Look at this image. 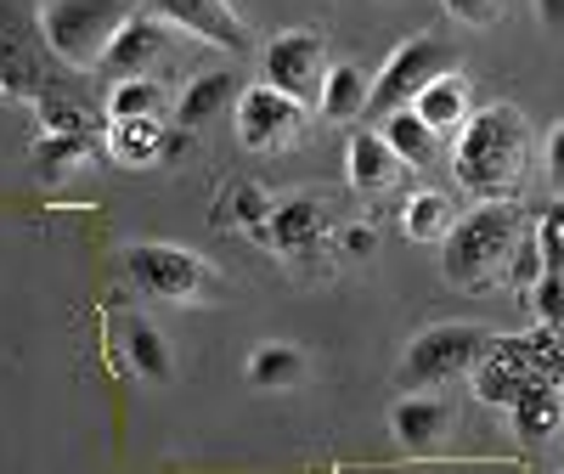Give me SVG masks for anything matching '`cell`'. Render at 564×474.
Segmentation results:
<instances>
[{
    "mask_svg": "<svg viewBox=\"0 0 564 474\" xmlns=\"http://www.w3.org/2000/svg\"><path fill=\"white\" fill-rule=\"evenodd\" d=\"M412 114H417L423 125H430L435 136H441V130H463V125H468V114H475V108H468V79H463V74L435 79V85L412 103Z\"/></svg>",
    "mask_w": 564,
    "mask_h": 474,
    "instance_id": "obj_17",
    "label": "cell"
},
{
    "mask_svg": "<svg viewBox=\"0 0 564 474\" xmlns=\"http://www.w3.org/2000/svg\"><path fill=\"white\" fill-rule=\"evenodd\" d=\"M243 378H249L254 390H294V385H305V351L300 345H282V340L254 345Z\"/></svg>",
    "mask_w": 564,
    "mask_h": 474,
    "instance_id": "obj_15",
    "label": "cell"
},
{
    "mask_svg": "<svg viewBox=\"0 0 564 474\" xmlns=\"http://www.w3.org/2000/svg\"><path fill=\"white\" fill-rule=\"evenodd\" d=\"M164 40H170V23L159 18H130L119 29V40L108 45V57H102V74L119 85V79H148V68L164 57Z\"/></svg>",
    "mask_w": 564,
    "mask_h": 474,
    "instance_id": "obj_10",
    "label": "cell"
},
{
    "mask_svg": "<svg viewBox=\"0 0 564 474\" xmlns=\"http://www.w3.org/2000/svg\"><path fill=\"white\" fill-rule=\"evenodd\" d=\"M520 164H525V114L513 103H491L475 108L468 125L457 130L452 148V175L475 204H508V193L520 186Z\"/></svg>",
    "mask_w": 564,
    "mask_h": 474,
    "instance_id": "obj_1",
    "label": "cell"
},
{
    "mask_svg": "<svg viewBox=\"0 0 564 474\" xmlns=\"http://www.w3.org/2000/svg\"><path fill=\"white\" fill-rule=\"evenodd\" d=\"M525 237V220L513 204H475L457 215V226L441 244V277L463 294H486L497 277H508V260Z\"/></svg>",
    "mask_w": 564,
    "mask_h": 474,
    "instance_id": "obj_2",
    "label": "cell"
},
{
    "mask_svg": "<svg viewBox=\"0 0 564 474\" xmlns=\"http://www.w3.org/2000/svg\"><path fill=\"white\" fill-rule=\"evenodd\" d=\"M322 231H327V209L316 198H289V204H276L260 244H271L282 260H311L316 244H322Z\"/></svg>",
    "mask_w": 564,
    "mask_h": 474,
    "instance_id": "obj_11",
    "label": "cell"
},
{
    "mask_svg": "<svg viewBox=\"0 0 564 474\" xmlns=\"http://www.w3.org/2000/svg\"><path fill=\"white\" fill-rule=\"evenodd\" d=\"M345 175H350L356 193H390V186H401L406 164L395 159V148L379 130H356L345 141Z\"/></svg>",
    "mask_w": 564,
    "mask_h": 474,
    "instance_id": "obj_13",
    "label": "cell"
},
{
    "mask_svg": "<svg viewBox=\"0 0 564 474\" xmlns=\"http://www.w3.org/2000/svg\"><path fill=\"white\" fill-rule=\"evenodd\" d=\"M130 0H45L40 7V40L68 68H102L108 45L130 23Z\"/></svg>",
    "mask_w": 564,
    "mask_h": 474,
    "instance_id": "obj_3",
    "label": "cell"
},
{
    "mask_svg": "<svg viewBox=\"0 0 564 474\" xmlns=\"http://www.w3.org/2000/svg\"><path fill=\"white\" fill-rule=\"evenodd\" d=\"M441 7L463 23V29H486L502 18V0H441Z\"/></svg>",
    "mask_w": 564,
    "mask_h": 474,
    "instance_id": "obj_29",
    "label": "cell"
},
{
    "mask_svg": "<svg viewBox=\"0 0 564 474\" xmlns=\"http://www.w3.org/2000/svg\"><path fill=\"white\" fill-rule=\"evenodd\" d=\"M452 226H457V215L441 193H412L406 209H401V231L412 237V244H446Z\"/></svg>",
    "mask_w": 564,
    "mask_h": 474,
    "instance_id": "obj_21",
    "label": "cell"
},
{
    "mask_svg": "<svg viewBox=\"0 0 564 474\" xmlns=\"http://www.w3.org/2000/svg\"><path fill=\"white\" fill-rule=\"evenodd\" d=\"M85 164H90V141H85V136L45 130V136L34 141V170H40L45 181H68V175H79Z\"/></svg>",
    "mask_w": 564,
    "mask_h": 474,
    "instance_id": "obj_22",
    "label": "cell"
},
{
    "mask_svg": "<svg viewBox=\"0 0 564 474\" xmlns=\"http://www.w3.org/2000/svg\"><path fill=\"white\" fill-rule=\"evenodd\" d=\"M124 277L148 300H170V305H193L209 294V266L193 249H175V244H130Z\"/></svg>",
    "mask_w": 564,
    "mask_h": 474,
    "instance_id": "obj_6",
    "label": "cell"
},
{
    "mask_svg": "<svg viewBox=\"0 0 564 474\" xmlns=\"http://www.w3.org/2000/svg\"><path fill=\"white\" fill-rule=\"evenodd\" d=\"M159 114H164V90L153 79H119V85H108V119L113 125L159 119Z\"/></svg>",
    "mask_w": 564,
    "mask_h": 474,
    "instance_id": "obj_24",
    "label": "cell"
},
{
    "mask_svg": "<svg viewBox=\"0 0 564 474\" xmlns=\"http://www.w3.org/2000/svg\"><path fill=\"white\" fill-rule=\"evenodd\" d=\"M542 220H553V226H558V231H564V198H558V204H553V209H547V215H542Z\"/></svg>",
    "mask_w": 564,
    "mask_h": 474,
    "instance_id": "obj_34",
    "label": "cell"
},
{
    "mask_svg": "<svg viewBox=\"0 0 564 474\" xmlns=\"http://www.w3.org/2000/svg\"><path fill=\"white\" fill-rule=\"evenodd\" d=\"M164 125L159 119H135V125H113L108 130V148L119 164H164Z\"/></svg>",
    "mask_w": 564,
    "mask_h": 474,
    "instance_id": "obj_23",
    "label": "cell"
},
{
    "mask_svg": "<svg viewBox=\"0 0 564 474\" xmlns=\"http://www.w3.org/2000/svg\"><path fill=\"white\" fill-rule=\"evenodd\" d=\"M558 423H564V401H558L553 385H536L520 407H513V430H520L525 441H547Z\"/></svg>",
    "mask_w": 564,
    "mask_h": 474,
    "instance_id": "obj_25",
    "label": "cell"
},
{
    "mask_svg": "<svg viewBox=\"0 0 564 474\" xmlns=\"http://www.w3.org/2000/svg\"><path fill=\"white\" fill-rule=\"evenodd\" d=\"M153 18L170 23V29L198 34L209 45H226V52H243L249 45V29L231 12V0H153Z\"/></svg>",
    "mask_w": 564,
    "mask_h": 474,
    "instance_id": "obj_9",
    "label": "cell"
},
{
    "mask_svg": "<svg viewBox=\"0 0 564 474\" xmlns=\"http://www.w3.org/2000/svg\"><path fill=\"white\" fill-rule=\"evenodd\" d=\"M542 277H547V260H542V244H536V226H525L520 249H513V260H508V282H513L520 294H531Z\"/></svg>",
    "mask_w": 564,
    "mask_h": 474,
    "instance_id": "obj_27",
    "label": "cell"
},
{
    "mask_svg": "<svg viewBox=\"0 0 564 474\" xmlns=\"http://www.w3.org/2000/svg\"><path fill=\"white\" fill-rule=\"evenodd\" d=\"M124 362L148 378V385H164V378L175 373V351L153 322H124Z\"/></svg>",
    "mask_w": 564,
    "mask_h": 474,
    "instance_id": "obj_20",
    "label": "cell"
},
{
    "mask_svg": "<svg viewBox=\"0 0 564 474\" xmlns=\"http://www.w3.org/2000/svg\"><path fill=\"white\" fill-rule=\"evenodd\" d=\"M379 136L395 148V159L406 164V170H423V164H435V153H441V136L423 125L412 108H401V114H390L384 125H379Z\"/></svg>",
    "mask_w": 564,
    "mask_h": 474,
    "instance_id": "obj_19",
    "label": "cell"
},
{
    "mask_svg": "<svg viewBox=\"0 0 564 474\" xmlns=\"http://www.w3.org/2000/svg\"><path fill=\"white\" fill-rule=\"evenodd\" d=\"M446 74H457V52H452V45L435 40V34H412V40H401L395 52H390V63L372 74V103H367V114L384 125L390 114L412 108L423 90H430L435 79H446Z\"/></svg>",
    "mask_w": 564,
    "mask_h": 474,
    "instance_id": "obj_4",
    "label": "cell"
},
{
    "mask_svg": "<svg viewBox=\"0 0 564 474\" xmlns=\"http://www.w3.org/2000/svg\"><path fill=\"white\" fill-rule=\"evenodd\" d=\"M231 97H238V79H231L226 68L220 74H198L193 85H186L181 90V103H175V125L186 130V136H193V130H204Z\"/></svg>",
    "mask_w": 564,
    "mask_h": 474,
    "instance_id": "obj_16",
    "label": "cell"
},
{
    "mask_svg": "<svg viewBox=\"0 0 564 474\" xmlns=\"http://www.w3.org/2000/svg\"><path fill=\"white\" fill-rule=\"evenodd\" d=\"M536 244H542L547 271H564V231H558L553 220H536Z\"/></svg>",
    "mask_w": 564,
    "mask_h": 474,
    "instance_id": "obj_32",
    "label": "cell"
},
{
    "mask_svg": "<svg viewBox=\"0 0 564 474\" xmlns=\"http://www.w3.org/2000/svg\"><path fill=\"white\" fill-rule=\"evenodd\" d=\"M231 114H238V141L249 153H276L305 130V103L282 97V90H271V85H249Z\"/></svg>",
    "mask_w": 564,
    "mask_h": 474,
    "instance_id": "obj_8",
    "label": "cell"
},
{
    "mask_svg": "<svg viewBox=\"0 0 564 474\" xmlns=\"http://www.w3.org/2000/svg\"><path fill=\"white\" fill-rule=\"evenodd\" d=\"M327 40L316 29H282L265 45V85L282 90L294 103H316L322 97V79H327Z\"/></svg>",
    "mask_w": 564,
    "mask_h": 474,
    "instance_id": "obj_7",
    "label": "cell"
},
{
    "mask_svg": "<svg viewBox=\"0 0 564 474\" xmlns=\"http://www.w3.org/2000/svg\"><path fill=\"white\" fill-rule=\"evenodd\" d=\"M475 390H480L486 401H497V407H508V412H513V407H520V401L536 390V378H531L520 362H513V356H502V351L491 345V356L475 367Z\"/></svg>",
    "mask_w": 564,
    "mask_h": 474,
    "instance_id": "obj_18",
    "label": "cell"
},
{
    "mask_svg": "<svg viewBox=\"0 0 564 474\" xmlns=\"http://www.w3.org/2000/svg\"><path fill=\"white\" fill-rule=\"evenodd\" d=\"M542 175H547V186L564 198V119L547 130V148H542Z\"/></svg>",
    "mask_w": 564,
    "mask_h": 474,
    "instance_id": "obj_30",
    "label": "cell"
},
{
    "mask_svg": "<svg viewBox=\"0 0 564 474\" xmlns=\"http://www.w3.org/2000/svg\"><path fill=\"white\" fill-rule=\"evenodd\" d=\"M271 215H276V204L265 198V186H254V181H238V186L226 193V220L243 226L249 237H265Z\"/></svg>",
    "mask_w": 564,
    "mask_h": 474,
    "instance_id": "obj_26",
    "label": "cell"
},
{
    "mask_svg": "<svg viewBox=\"0 0 564 474\" xmlns=\"http://www.w3.org/2000/svg\"><path fill=\"white\" fill-rule=\"evenodd\" d=\"M525 300H531V311L542 316L547 334H564V271H547Z\"/></svg>",
    "mask_w": 564,
    "mask_h": 474,
    "instance_id": "obj_28",
    "label": "cell"
},
{
    "mask_svg": "<svg viewBox=\"0 0 564 474\" xmlns=\"http://www.w3.org/2000/svg\"><path fill=\"white\" fill-rule=\"evenodd\" d=\"M491 334L475 322H441V327H423V334L406 345L401 356V385L406 390H435V385H452L457 373L480 367L491 356Z\"/></svg>",
    "mask_w": 564,
    "mask_h": 474,
    "instance_id": "obj_5",
    "label": "cell"
},
{
    "mask_svg": "<svg viewBox=\"0 0 564 474\" xmlns=\"http://www.w3.org/2000/svg\"><path fill=\"white\" fill-rule=\"evenodd\" d=\"M536 18H542L553 34H564V0H536Z\"/></svg>",
    "mask_w": 564,
    "mask_h": 474,
    "instance_id": "obj_33",
    "label": "cell"
},
{
    "mask_svg": "<svg viewBox=\"0 0 564 474\" xmlns=\"http://www.w3.org/2000/svg\"><path fill=\"white\" fill-rule=\"evenodd\" d=\"M339 244H345V255H350V260H367L372 249H379V231H372L367 220H356V226H345Z\"/></svg>",
    "mask_w": 564,
    "mask_h": 474,
    "instance_id": "obj_31",
    "label": "cell"
},
{
    "mask_svg": "<svg viewBox=\"0 0 564 474\" xmlns=\"http://www.w3.org/2000/svg\"><path fill=\"white\" fill-rule=\"evenodd\" d=\"M367 103H372V79H367L356 63H334V68H327L322 97H316V114H322L327 125H350V119H361Z\"/></svg>",
    "mask_w": 564,
    "mask_h": 474,
    "instance_id": "obj_14",
    "label": "cell"
},
{
    "mask_svg": "<svg viewBox=\"0 0 564 474\" xmlns=\"http://www.w3.org/2000/svg\"><path fill=\"white\" fill-rule=\"evenodd\" d=\"M390 430L406 452H435L446 435H452V401L446 396H401L395 412H390Z\"/></svg>",
    "mask_w": 564,
    "mask_h": 474,
    "instance_id": "obj_12",
    "label": "cell"
},
{
    "mask_svg": "<svg viewBox=\"0 0 564 474\" xmlns=\"http://www.w3.org/2000/svg\"><path fill=\"white\" fill-rule=\"evenodd\" d=\"M0 103H7V90H0Z\"/></svg>",
    "mask_w": 564,
    "mask_h": 474,
    "instance_id": "obj_35",
    "label": "cell"
}]
</instances>
